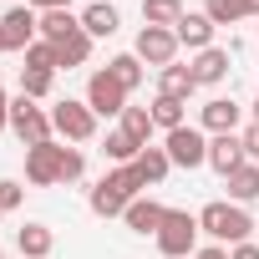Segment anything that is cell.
Returning a JSON list of instances; mask_svg holds the SVG:
<instances>
[{"mask_svg":"<svg viewBox=\"0 0 259 259\" xmlns=\"http://www.w3.org/2000/svg\"><path fill=\"white\" fill-rule=\"evenodd\" d=\"M0 219H6V213H0Z\"/></svg>","mask_w":259,"mask_h":259,"instance_id":"obj_42","label":"cell"},{"mask_svg":"<svg viewBox=\"0 0 259 259\" xmlns=\"http://www.w3.org/2000/svg\"><path fill=\"white\" fill-rule=\"evenodd\" d=\"M183 107H188V102L158 97V102H153V127H163V133H173V127H183Z\"/></svg>","mask_w":259,"mask_h":259,"instance_id":"obj_29","label":"cell"},{"mask_svg":"<svg viewBox=\"0 0 259 259\" xmlns=\"http://www.w3.org/2000/svg\"><path fill=\"white\" fill-rule=\"evenodd\" d=\"M51 81H56V71H41V66H21V97L41 102V97L51 92Z\"/></svg>","mask_w":259,"mask_h":259,"instance_id":"obj_28","label":"cell"},{"mask_svg":"<svg viewBox=\"0 0 259 259\" xmlns=\"http://www.w3.org/2000/svg\"><path fill=\"white\" fill-rule=\"evenodd\" d=\"M249 11H254V16H259V0H249Z\"/></svg>","mask_w":259,"mask_h":259,"instance_id":"obj_39","label":"cell"},{"mask_svg":"<svg viewBox=\"0 0 259 259\" xmlns=\"http://www.w3.org/2000/svg\"><path fill=\"white\" fill-rule=\"evenodd\" d=\"M229 259H259V244H234Z\"/></svg>","mask_w":259,"mask_h":259,"instance_id":"obj_36","label":"cell"},{"mask_svg":"<svg viewBox=\"0 0 259 259\" xmlns=\"http://www.w3.org/2000/svg\"><path fill=\"white\" fill-rule=\"evenodd\" d=\"M61 158H66V148H61L56 138L41 143V148H26V183L56 188V183H61Z\"/></svg>","mask_w":259,"mask_h":259,"instance_id":"obj_9","label":"cell"},{"mask_svg":"<svg viewBox=\"0 0 259 259\" xmlns=\"http://www.w3.org/2000/svg\"><path fill=\"white\" fill-rule=\"evenodd\" d=\"M51 46H56V71H61V66L71 71V66H87V61H92V36H87V31H71V36H61V41H51Z\"/></svg>","mask_w":259,"mask_h":259,"instance_id":"obj_18","label":"cell"},{"mask_svg":"<svg viewBox=\"0 0 259 259\" xmlns=\"http://www.w3.org/2000/svg\"><path fill=\"white\" fill-rule=\"evenodd\" d=\"M198 229L213 239V244H249V234L259 229L249 213H244V203H229V198H213V203H203L198 208Z\"/></svg>","mask_w":259,"mask_h":259,"instance_id":"obj_1","label":"cell"},{"mask_svg":"<svg viewBox=\"0 0 259 259\" xmlns=\"http://www.w3.org/2000/svg\"><path fill=\"white\" fill-rule=\"evenodd\" d=\"M188 66H193V81H198V87H219V81L229 76V51H224V46H208V51H198Z\"/></svg>","mask_w":259,"mask_h":259,"instance_id":"obj_15","label":"cell"},{"mask_svg":"<svg viewBox=\"0 0 259 259\" xmlns=\"http://www.w3.org/2000/svg\"><path fill=\"white\" fill-rule=\"evenodd\" d=\"M51 127H56V138H66V143H87V138L97 133V112H92L87 102L61 97V102L51 107Z\"/></svg>","mask_w":259,"mask_h":259,"instance_id":"obj_6","label":"cell"},{"mask_svg":"<svg viewBox=\"0 0 259 259\" xmlns=\"http://www.w3.org/2000/svg\"><path fill=\"white\" fill-rule=\"evenodd\" d=\"M87 173V158H81V148H66V158H61V183H76Z\"/></svg>","mask_w":259,"mask_h":259,"instance_id":"obj_32","label":"cell"},{"mask_svg":"<svg viewBox=\"0 0 259 259\" xmlns=\"http://www.w3.org/2000/svg\"><path fill=\"white\" fill-rule=\"evenodd\" d=\"M0 259H6V249H0Z\"/></svg>","mask_w":259,"mask_h":259,"instance_id":"obj_41","label":"cell"},{"mask_svg":"<svg viewBox=\"0 0 259 259\" xmlns=\"http://www.w3.org/2000/svg\"><path fill=\"white\" fill-rule=\"evenodd\" d=\"M16 249H21V259H51L56 234H51L46 224H21V229H16Z\"/></svg>","mask_w":259,"mask_h":259,"instance_id":"obj_16","label":"cell"},{"mask_svg":"<svg viewBox=\"0 0 259 259\" xmlns=\"http://www.w3.org/2000/svg\"><path fill=\"white\" fill-rule=\"evenodd\" d=\"M102 153H107V158H112V163L122 168V163H138V153H143V143H138V138H127L122 127H112V133H107V148H102Z\"/></svg>","mask_w":259,"mask_h":259,"instance_id":"obj_24","label":"cell"},{"mask_svg":"<svg viewBox=\"0 0 259 259\" xmlns=\"http://www.w3.org/2000/svg\"><path fill=\"white\" fill-rule=\"evenodd\" d=\"M133 56L143 61V66H173L178 61V36L173 31H163V26H143L138 31V46H133Z\"/></svg>","mask_w":259,"mask_h":259,"instance_id":"obj_8","label":"cell"},{"mask_svg":"<svg viewBox=\"0 0 259 259\" xmlns=\"http://www.w3.org/2000/svg\"><path fill=\"white\" fill-rule=\"evenodd\" d=\"M122 133L138 138V143L148 148V138L158 133V127H153V107H127V112H122Z\"/></svg>","mask_w":259,"mask_h":259,"instance_id":"obj_25","label":"cell"},{"mask_svg":"<svg viewBox=\"0 0 259 259\" xmlns=\"http://www.w3.org/2000/svg\"><path fill=\"white\" fill-rule=\"evenodd\" d=\"M198 213H188V208H168V219H163V229H158V249L168 254V259H193L198 254Z\"/></svg>","mask_w":259,"mask_h":259,"instance_id":"obj_3","label":"cell"},{"mask_svg":"<svg viewBox=\"0 0 259 259\" xmlns=\"http://www.w3.org/2000/svg\"><path fill=\"white\" fill-rule=\"evenodd\" d=\"M0 51H11V46H6V31H0Z\"/></svg>","mask_w":259,"mask_h":259,"instance_id":"obj_38","label":"cell"},{"mask_svg":"<svg viewBox=\"0 0 259 259\" xmlns=\"http://www.w3.org/2000/svg\"><path fill=\"white\" fill-rule=\"evenodd\" d=\"M11 133H16L26 148H41V143H51L56 127H51V112H46V107H36L31 97H16V102H11Z\"/></svg>","mask_w":259,"mask_h":259,"instance_id":"obj_4","label":"cell"},{"mask_svg":"<svg viewBox=\"0 0 259 259\" xmlns=\"http://www.w3.org/2000/svg\"><path fill=\"white\" fill-rule=\"evenodd\" d=\"M163 153L173 168H203L208 163V138H203V127H173V133L163 138Z\"/></svg>","mask_w":259,"mask_h":259,"instance_id":"obj_5","label":"cell"},{"mask_svg":"<svg viewBox=\"0 0 259 259\" xmlns=\"http://www.w3.org/2000/svg\"><path fill=\"white\" fill-rule=\"evenodd\" d=\"M127 97H133V92H127L112 71H92V76H87V107H92L97 117H122V112H127Z\"/></svg>","mask_w":259,"mask_h":259,"instance_id":"obj_7","label":"cell"},{"mask_svg":"<svg viewBox=\"0 0 259 259\" xmlns=\"http://www.w3.org/2000/svg\"><path fill=\"white\" fill-rule=\"evenodd\" d=\"M122 219H127V229H133V234H153V239H158V229H163L168 208H163L158 198H133Z\"/></svg>","mask_w":259,"mask_h":259,"instance_id":"obj_13","label":"cell"},{"mask_svg":"<svg viewBox=\"0 0 259 259\" xmlns=\"http://www.w3.org/2000/svg\"><path fill=\"white\" fill-rule=\"evenodd\" d=\"M213 21L203 16V11H183V21L173 26V36H178V46H188V51H208L213 46Z\"/></svg>","mask_w":259,"mask_h":259,"instance_id":"obj_12","label":"cell"},{"mask_svg":"<svg viewBox=\"0 0 259 259\" xmlns=\"http://www.w3.org/2000/svg\"><path fill=\"white\" fill-rule=\"evenodd\" d=\"M21 198H26V188H21L16 178H0V213H16Z\"/></svg>","mask_w":259,"mask_h":259,"instance_id":"obj_31","label":"cell"},{"mask_svg":"<svg viewBox=\"0 0 259 259\" xmlns=\"http://www.w3.org/2000/svg\"><path fill=\"white\" fill-rule=\"evenodd\" d=\"M254 122H259V97H254Z\"/></svg>","mask_w":259,"mask_h":259,"instance_id":"obj_40","label":"cell"},{"mask_svg":"<svg viewBox=\"0 0 259 259\" xmlns=\"http://www.w3.org/2000/svg\"><path fill=\"white\" fill-rule=\"evenodd\" d=\"M244 158L259 163V122H249V133H244Z\"/></svg>","mask_w":259,"mask_h":259,"instance_id":"obj_33","label":"cell"},{"mask_svg":"<svg viewBox=\"0 0 259 259\" xmlns=\"http://www.w3.org/2000/svg\"><path fill=\"white\" fill-rule=\"evenodd\" d=\"M31 11L46 16V11H71V0H31Z\"/></svg>","mask_w":259,"mask_h":259,"instance_id":"obj_34","label":"cell"},{"mask_svg":"<svg viewBox=\"0 0 259 259\" xmlns=\"http://www.w3.org/2000/svg\"><path fill=\"white\" fill-rule=\"evenodd\" d=\"M203 16H208L213 26H239V21H249L254 11H249V0H203Z\"/></svg>","mask_w":259,"mask_h":259,"instance_id":"obj_21","label":"cell"},{"mask_svg":"<svg viewBox=\"0 0 259 259\" xmlns=\"http://www.w3.org/2000/svg\"><path fill=\"white\" fill-rule=\"evenodd\" d=\"M6 127H11V97L0 92V133H6Z\"/></svg>","mask_w":259,"mask_h":259,"instance_id":"obj_37","label":"cell"},{"mask_svg":"<svg viewBox=\"0 0 259 259\" xmlns=\"http://www.w3.org/2000/svg\"><path fill=\"white\" fill-rule=\"evenodd\" d=\"M249 158H244V138H234V133H219V138H208V168L219 173V178H229L234 168H244Z\"/></svg>","mask_w":259,"mask_h":259,"instance_id":"obj_11","label":"cell"},{"mask_svg":"<svg viewBox=\"0 0 259 259\" xmlns=\"http://www.w3.org/2000/svg\"><path fill=\"white\" fill-rule=\"evenodd\" d=\"M198 122H203V133H234L239 127V102H229V97H208L203 102V112H198Z\"/></svg>","mask_w":259,"mask_h":259,"instance_id":"obj_14","label":"cell"},{"mask_svg":"<svg viewBox=\"0 0 259 259\" xmlns=\"http://www.w3.org/2000/svg\"><path fill=\"white\" fill-rule=\"evenodd\" d=\"M193 259H229V249H224V244H203Z\"/></svg>","mask_w":259,"mask_h":259,"instance_id":"obj_35","label":"cell"},{"mask_svg":"<svg viewBox=\"0 0 259 259\" xmlns=\"http://www.w3.org/2000/svg\"><path fill=\"white\" fill-rule=\"evenodd\" d=\"M143 178H138V168L133 163H122V168H112L97 188H92V213L97 219H117V213H127V203L133 198H143Z\"/></svg>","mask_w":259,"mask_h":259,"instance_id":"obj_2","label":"cell"},{"mask_svg":"<svg viewBox=\"0 0 259 259\" xmlns=\"http://www.w3.org/2000/svg\"><path fill=\"white\" fill-rule=\"evenodd\" d=\"M133 168H138V178H143V183H163L173 163H168V153H163V148H143Z\"/></svg>","mask_w":259,"mask_h":259,"instance_id":"obj_23","label":"cell"},{"mask_svg":"<svg viewBox=\"0 0 259 259\" xmlns=\"http://www.w3.org/2000/svg\"><path fill=\"white\" fill-rule=\"evenodd\" d=\"M122 26V16H117V6H107V0H97V6H87L81 11V31L97 41V36H112Z\"/></svg>","mask_w":259,"mask_h":259,"instance_id":"obj_19","label":"cell"},{"mask_svg":"<svg viewBox=\"0 0 259 259\" xmlns=\"http://www.w3.org/2000/svg\"><path fill=\"white\" fill-rule=\"evenodd\" d=\"M71 31H81V16H71V11H46L41 16V41H61Z\"/></svg>","mask_w":259,"mask_h":259,"instance_id":"obj_26","label":"cell"},{"mask_svg":"<svg viewBox=\"0 0 259 259\" xmlns=\"http://www.w3.org/2000/svg\"><path fill=\"white\" fill-rule=\"evenodd\" d=\"M0 31H6V46H11V51H26V46L36 41V31H41V16H36L31 6H11L6 16H0Z\"/></svg>","mask_w":259,"mask_h":259,"instance_id":"obj_10","label":"cell"},{"mask_svg":"<svg viewBox=\"0 0 259 259\" xmlns=\"http://www.w3.org/2000/svg\"><path fill=\"white\" fill-rule=\"evenodd\" d=\"M143 21H148V26L173 31V26L183 21V0H143Z\"/></svg>","mask_w":259,"mask_h":259,"instance_id":"obj_22","label":"cell"},{"mask_svg":"<svg viewBox=\"0 0 259 259\" xmlns=\"http://www.w3.org/2000/svg\"><path fill=\"white\" fill-rule=\"evenodd\" d=\"M107 71H112V76H117V81H122L127 92H138V87H143V61H138L133 51H122V56H112V61H107Z\"/></svg>","mask_w":259,"mask_h":259,"instance_id":"obj_27","label":"cell"},{"mask_svg":"<svg viewBox=\"0 0 259 259\" xmlns=\"http://www.w3.org/2000/svg\"><path fill=\"white\" fill-rule=\"evenodd\" d=\"M193 92H198V81H193V66H178V61H173V66H163V71H158V97L188 102Z\"/></svg>","mask_w":259,"mask_h":259,"instance_id":"obj_17","label":"cell"},{"mask_svg":"<svg viewBox=\"0 0 259 259\" xmlns=\"http://www.w3.org/2000/svg\"><path fill=\"white\" fill-rule=\"evenodd\" d=\"M224 183H229V198H234V203H254V198H259V163L234 168Z\"/></svg>","mask_w":259,"mask_h":259,"instance_id":"obj_20","label":"cell"},{"mask_svg":"<svg viewBox=\"0 0 259 259\" xmlns=\"http://www.w3.org/2000/svg\"><path fill=\"white\" fill-rule=\"evenodd\" d=\"M26 66L56 71V46H51V41H31V46H26Z\"/></svg>","mask_w":259,"mask_h":259,"instance_id":"obj_30","label":"cell"}]
</instances>
